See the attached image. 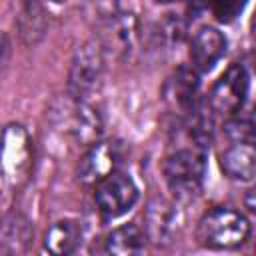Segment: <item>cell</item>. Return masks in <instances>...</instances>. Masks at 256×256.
I'll use <instances>...</instances> for the list:
<instances>
[{"label": "cell", "mask_w": 256, "mask_h": 256, "mask_svg": "<svg viewBox=\"0 0 256 256\" xmlns=\"http://www.w3.org/2000/svg\"><path fill=\"white\" fill-rule=\"evenodd\" d=\"M250 234L248 220L232 210V208H214L198 224V240L200 244L216 250L236 248L246 242Z\"/></svg>", "instance_id": "1"}, {"label": "cell", "mask_w": 256, "mask_h": 256, "mask_svg": "<svg viewBox=\"0 0 256 256\" xmlns=\"http://www.w3.org/2000/svg\"><path fill=\"white\" fill-rule=\"evenodd\" d=\"M164 176L174 192L180 196L194 194L206 170V146L194 144L170 152L162 162Z\"/></svg>", "instance_id": "2"}, {"label": "cell", "mask_w": 256, "mask_h": 256, "mask_svg": "<svg viewBox=\"0 0 256 256\" xmlns=\"http://www.w3.org/2000/svg\"><path fill=\"white\" fill-rule=\"evenodd\" d=\"M104 72V48L96 40H88L76 48L68 74V88L74 98L94 92Z\"/></svg>", "instance_id": "3"}, {"label": "cell", "mask_w": 256, "mask_h": 256, "mask_svg": "<svg viewBox=\"0 0 256 256\" xmlns=\"http://www.w3.org/2000/svg\"><path fill=\"white\" fill-rule=\"evenodd\" d=\"M4 180L8 186H20L26 182L32 168V142L28 132L20 124H8L4 128L2 146Z\"/></svg>", "instance_id": "4"}, {"label": "cell", "mask_w": 256, "mask_h": 256, "mask_svg": "<svg viewBox=\"0 0 256 256\" xmlns=\"http://www.w3.org/2000/svg\"><path fill=\"white\" fill-rule=\"evenodd\" d=\"M248 94V72L242 64H230L222 76L214 82L210 94H208V104L210 110L216 112L218 116H232L236 114Z\"/></svg>", "instance_id": "5"}, {"label": "cell", "mask_w": 256, "mask_h": 256, "mask_svg": "<svg viewBox=\"0 0 256 256\" xmlns=\"http://www.w3.org/2000/svg\"><path fill=\"white\" fill-rule=\"evenodd\" d=\"M96 204L106 218H118L126 214L138 200V186L128 174L110 172L96 184Z\"/></svg>", "instance_id": "6"}, {"label": "cell", "mask_w": 256, "mask_h": 256, "mask_svg": "<svg viewBox=\"0 0 256 256\" xmlns=\"http://www.w3.org/2000/svg\"><path fill=\"white\" fill-rule=\"evenodd\" d=\"M166 102L184 118L196 114V96H198V74L194 68L180 66L166 84Z\"/></svg>", "instance_id": "7"}, {"label": "cell", "mask_w": 256, "mask_h": 256, "mask_svg": "<svg viewBox=\"0 0 256 256\" xmlns=\"http://www.w3.org/2000/svg\"><path fill=\"white\" fill-rule=\"evenodd\" d=\"M136 40H138V18L132 12H118L108 20L104 28V40L100 44L116 58H124L132 52Z\"/></svg>", "instance_id": "8"}, {"label": "cell", "mask_w": 256, "mask_h": 256, "mask_svg": "<svg viewBox=\"0 0 256 256\" xmlns=\"http://www.w3.org/2000/svg\"><path fill=\"white\" fill-rule=\"evenodd\" d=\"M226 52V38L212 26H202L190 42V62L196 72H208Z\"/></svg>", "instance_id": "9"}, {"label": "cell", "mask_w": 256, "mask_h": 256, "mask_svg": "<svg viewBox=\"0 0 256 256\" xmlns=\"http://www.w3.org/2000/svg\"><path fill=\"white\" fill-rule=\"evenodd\" d=\"M116 166V152L110 144L94 142L90 150L82 156L76 168V176L82 184H98L102 178H106L110 172H114Z\"/></svg>", "instance_id": "10"}, {"label": "cell", "mask_w": 256, "mask_h": 256, "mask_svg": "<svg viewBox=\"0 0 256 256\" xmlns=\"http://www.w3.org/2000/svg\"><path fill=\"white\" fill-rule=\"evenodd\" d=\"M220 170L232 180H252L256 176V144L234 142L220 154Z\"/></svg>", "instance_id": "11"}, {"label": "cell", "mask_w": 256, "mask_h": 256, "mask_svg": "<svg viewBox=\"0 0 256 256\" xmlns=\"http://www.w3.org/2000/svg\"><path fill=\"white\" fill-rule=\"evenodd\" d=\"M70 132L80 144H94L102 134L100 112L82 100L76 102L70 114Z\"/></svg>", "instance_id": "12"}, {"label": "cell", "mask_w": 256, "mask_h": 256, "mask_svg": "<svg viewBox=\"0 0 256 256\" xmlns=\"http://www.w3.org/2000/svg\"><path fill=\"white\" fill-rule=\"evenodd\" d=\"M176 230V212L174 206L164 202V200H154L148 206L146 212V232L148 236L160 244V242H168L172 238Z\"/></svg>", "instance_id": "13"}, {"label": "cell", "mask_w": 256, "mask_h": 256, "mask_svg": "<svg viewBox=\"0 0 256 256\" xmlns=\"http://www.w3.org/2000/svg\"><path fill=\"white\" fill-rule=\"evenodd\" d=\"M82 240V228L76 220H58L44 236V248L52 254H70Z\"/></svg>", "instance_id": "14"}, {"label": "cell", "mask_w": 256, "mask_h": 256, "mask_svg": "<svg viewBox=\"0 0 256 256\" xmlns=\"http://www.w3.org/2000/svg\"><path fill=\"white\" fill-rule=\"evenodd\" d=\"M142 250H144V232L134 222L122 224L106 236V252L110 254L128 256V254H138Z\"/></svg>", "instance_id": "15"}, {"label": "cell", "mask_w": 256, "mask_h": 256, "mask_svg": "<svg viewBox=\"0 0 256 256\" xmlns=\"http://www.w3.org/2000/svg\"><path fill=\"white\" fill-rule=\"evenodd\" d=\"M18 28L24 44H36L46 32V16L38 0H26L18 18Z\"/></svg>", "instance_id": "16"}, {"label": "cell", "mask_w": 256, "mask_h": 256, "mask_svg": "<svg viewBox=\"0 0 256 256\" xmlns=\"http://www.w3.org/2000/svg\"><path fill=\"white\" fill-rule=\"evenodd\" d=\"M224 132L234 142H252L256 144V106L248 110H238L232 114L224 126Z\"/></svg>", "instance_id": "17"}, {"label": "cell", "mask_w": 256, "mask_h": 256, "mask_svg": "<svg viewBox=\"0 0 256 256\" xmlns=\"http://www.w3.org/2000/svg\"><path fill=\"white\" fill-rule=\"evenodd\" d=\"M28 236H30L28 222L18 214H10L2 226V252L16 254L20 246L26 244Z\"/></svg>", "instance_id": "18"}, {"label": "cell", "mask_w": 256, "mask_h": 256, "mask_svg": "<svg viewBox=\"0 0 256 256\" xmlns=\"http://www.w3.org/2000/svg\"><path fill=\"white\" fill-rule=\"evenodd\" d=\"M186 36V22L178 16V14H166L156 28V38L158 44H162L168 50H174L176 46L182 44Z\"/></svg>", "instance_id": "19"}, {"label": "cell", "mask_w": 256, "mask_h": 256, "mask_svg": "<svg viewBox=\"0 0 256 256\" xmlns=\"http://www.w3.org/2000/svg\"><path fill=\"white\" fill-rule=\"evenodd\" d=\"M246 4L248 0H210V10L218 22L230 24L244 12Z\"/></svg>", "instance_id": "20"}, {"label": "cell", "mask_w": 256, "mask_h": 256, "mask_svg": "<svg viewBox=\"0 0 256 256\" xmlns=\"http://www.w3.org/2000/svg\"><path fill=\"white\" fill-rule=\"evenodd\" d=\"M244 202H246V208H248L250 212H254V214H256V186H254V188H250V190L246 192Z\"/></svg>", "instance_id": "21"}, {"label": "cell", "mask_w": 256, "mask_h": 256, "mask_svg": "<svg viewBox=\"0 0 256 256\" xmlns=\"http://www.w3.org/2000/svg\"><path fill=\"white\" fill-rule=\"evenodd\" d=\"M190 2H192L194 8H200V6H204V4H210V0H190Z\"/></svg>", "instance_id": "22"}, {"label": "cell", "mask_w": 256, "mask_h": 256, "mask_svg": "<svg viewBox=\"0 0 256 256\" xmlns=\"http://www.w3.org/2000/svg\"><path fill=\"white\" fill-rule=\"evenodd\" d=\"M252 34L256 38V12H254V18H252Z\"/></svg>", "instance_id": "23"}, {"label": "cell", "mask_w": 256, "mask_h": 256, "mask_svg": "<svg viewBox=\"0 0 256 256\" xmlns=\"http://www.w3.org/2000/svg\"><path fill=\"white\" fill-rule=\"evenodd\" d=\"M156 2H160V4H170V2H178V0H156Z\"/></svg>", "instance_id": "24"}, {"label": "cell", "mask_w": 256, "mask_h": 256, "mask_svg": "<svg viewBox=\"0 0 256 256\" xmlns=\"http://www.w3.org/2000/svg\"><path fill=\"white\" fill-rule=\"evenodd\" d=\"M48 2H56L58 4V2H64V0H48Z\"/></svg>", "instance_id": "25"}]
</instances>
